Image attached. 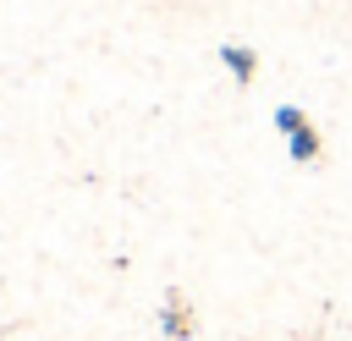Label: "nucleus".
Listing matches in <instances>:
<instances>
[{
    "mask_svg": "<svg viewBox=\"0 0 352 341\" xmlns=\"http://www.w3.org/2000/svg\"><path fill=\"white\" fill-rule=\"evenodd\" d=\"M220 60L231 66V77H236V82H253V72H258V55H253V50H236V44H226V50H220Z\"/></svg>",
    "mask_w": 352,
    "mask_h": 341,
    "instance_id": "1",
    "label": "nucleus"
},
{
    "mask_svg": "<svg viewBox=\"0 0 352 341\" xmlns=\"http://www.w3.org/2000/svg\"><path fill=\"white\" fill-rule=\"evenodd\" d=\"M292 160H297V165L319 160V132H314V126H297V132H292Z\"/></svg>",
    "mask_w": 352,
    "mask_h": 341,
    "instance_id": "2",
    "label": "nucleus"
},
{
    "mask_svg": "<svg viewBox=\"0 0 352 341\" xmlns=\"http://www.w3.org/2000/svg\"><path fill=\"white\" fill-rule=\"evenodd\" d=\"M165 330L170 336H192V319H187V302L170 292V308H165Z\"/></svg>",
    "mask_w": 352,
    "mask_h": 341,
    "instance_id": "3",
    "label": "nucleus"
},
{
    "mask_svg": "<svg viewBox=\"0 0 352 341\" xmlns=\"http://www.w3.org/2000/svg\"><path fill=\"white\" fill-rule=\"evenodd\" d=\"M275 126H280V132L292 138V132H297V126H308V121H302V110H292V104H280V110H275Z\"/></svg>",
    "mask_w": 352,
    "mask_h": 341,
    "instance_id": "4",
    "label": "nucleus"
}]
</instances>
